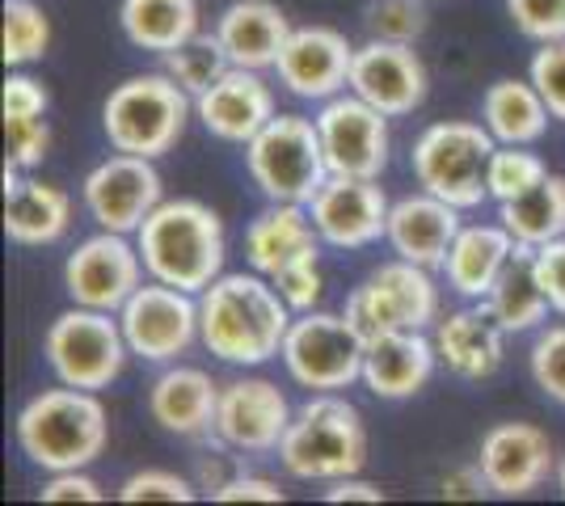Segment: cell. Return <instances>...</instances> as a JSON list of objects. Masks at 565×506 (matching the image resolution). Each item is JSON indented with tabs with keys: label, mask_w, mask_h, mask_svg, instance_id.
I'll return each instance as SVG.
<instances>
[{
	"label": "cell",
	"mask_w": 565,
	"mask_h": 506,
	"mask_svg": "<svg viewBox=\"0 0 565 506\" xmlns=\"http://www.w3.org/2000/svg\"><path fill=\"white\" fill-rule=\"evenodd\" d=\"M287 330L291 309L279 288L258 270L220 274L212 288L199 291V342L215 359L258 367L279 355Z\"/></svg>",
	"instance_id": "cell-1"
},
{
	"label": "cell",
	"mask_w": 565,
	"mask_h": 506,
	"mask_svg": "<svg viewBox=\"0 0 565 506\" xmlns=\"http://www.w3.org/2000/svg\"><path fill=\"white\" fill-rule=\"evenodd\" d=\"M148 279L199 295L224 274V219L199 198H166L136 233Z\"/></svg>",
	"instance_id": "cell-2"
},
{
	"label": "cell",
	"mask_w": 565,
	"mask_h": 506,
	"mask_svg": "<svg viewBox=\"0 0 565 506\" xmlns=\"http://www.w3.org/2000/svg\"><path fill=\"white\" fill-rule=\"evenodd\" d=\"M106 439H110L106 406L89 388H47L30 397L18 413V448L43 473L89 469L106 452Z\"/></svg>",
	"instance_id": "cell-3"
},
{
	"label": "cell",
	"mask_w": 565,
	"mask_h": 506,
	"mask_svg": "<svg viewBox=\"0 0 565 506\" xmlns=\"http://www.w3.org/2000/svg\"><path fill=\"white\" fill-rule=\"evenodd\" d=\"M279 464L300 482H338L363 473L367 464L363 413L338 392H312L291 413V427L279 443Z\"/></svg>",
	"instance_id": "cell-4"
},
{
	"label": "cell",
	"mask_w": 565,
	"mask_h": 506,
	"mask_svg": "<svg viewBox=\"0 0 565 506\" xmlns=\"http://www.w3.org/2000/svg\"><path fill=\"white\" fill-rule=\"evenodd\" d=\"M190 115H194V97L173 76L143 73L127 76L122 85L110 89L102 106V131L115 152L157 161L182 140Z\"/></svg>",
	"instance_id": "cell-5"
},
{
	"label": "cell",
	"mask_w": 565,
	"mask_h": 506,
	"mask_svg": "<svg viewBox=\"0 0 565 506\" xmlns=\"http://www.w3.org/2000/svg\"><path fill=\"white\" fill-rule=\"evenodd\" d=\"M498 140L486 131V122H465L448 119L426 127L423 136L414 140V177L418 186L430 191L435 198H444L460 212H472L490 198L486 186V169H490V152Z\"/></svg>",
	"instance_id": "cell-6"
},
{
	"label": "cell",
	"mask_w": 565,
	"mask_h": 506,
	"mask_svg": "<svg viewBox=\"0 0 565 506\" xmlns=\"http://www.w3.org/2000/svg\"><path fill=\"white\" fill-rule=\"evenodd\" d=\"M245 169L270 203H308L330 177L317 119L275 115L245 144Z\"/></svg>",
	"instance_id": "cell-7"
},
{
	"label": "cell",
	"mask_w": 565,
	"mask_h": 506,
	"mask_svg": "<svg viewBox=\"0 0 565 506\" xmlns=\"http://www.w3.org/2000/svg\"><path fill=\"white\" fill-rule=\"evenodd\" d=\"M43 355H47V367L55 372L60 385L102 392L122 376V363L131 355V346L122 337L118 313L72 304L68 313L51 321L47 337H43Z\"/></svg>",
	"instance_id": "cell-8"
},
{
	"label": "cell",
	"mask_w": 565,
	"mask_h": 506,
	"mask_svg": "<svg viewBox=\"0 0 565 506\" xmlns=\"http://www.w3.org/2000/svg\"><path fill=\"white\" fill-rule=\"evenodd\" d=\"M363 355L367 342L347 321V313H321V309L291 316V330L279 351L287 376L312 392H342L354 380H363Z\"/></svg>",
	"instance_id": "cell-9"
},
{
	"label": "cell",
	"mask_w": 565,
	"mask_h": 506,
	"mask_svg": "<svg viewBox=\"0 0 565 506\" xmlns=\"http://www.w3.org/2000/svg\"><path fill=\"white\" fill-rule=\"evenodd\" d=\"M342 313L363 342H376L393 330H430L439 321V288L418 262H384L347 295Z\"/></svg>",
	"instance_id": "cell-10"
},
{
	"label": "cell",
	"mask_w": 565,
	"mask_h": 506,
	"mask_svg": "<svg viewBox=\"0 0 565 506\" xmlns=\"http://www.w3.org/2000/svg\"><path fill=\"white\" fill-rule=\"evenodd\" d=\"M118 325L131 355L148 363L182 359L199 337V300L169 283H140L136 295L118 309Z\"/></svg>",
	"instance_id": "cell-11"
},
{
	"label": "cell",
	"mask_w": 565,
	"mask_h": 506,
	"mask_svg": "<svg viewBox=\"0 0 565 506\" xmlns=\"http://www.w3.org/2000/svg\"><path fill=\"white\" fill-rule=\"evenodd\" d=\"M317 131H321V148H326L330 173H342V177H380L388 169V152H393L388 115L376 110L372 101H363L359 94H338L330 101H321Z\"/></svg>",
	"instance_id": "cell-12"
},
{
	"label": "cell",
	"mask_w": 565,
	"mask_h": 506,
	"mask_svg": "<svg viewBox=\"0 0 565 506\" xmlns=\"http://www.w3.org/2000/svg\"><path fill=\"white\" fill-rule=\"evenodd\" d=\"M143 274L148 270H143L140 245L127 241V233H106L102 228L97 237L72 249V258L64 262V291H68L72 304L118 313L136 295Z\"/></svg>",
	"instance_id": "cell-13"
},
{
	"label": "cell",
	"mask_w": 565,
	"mask_h": 506,
	"mask_svg": "<svg viewBox=\"0 0 565 506\" xmlns=\"http://www.w3.org/2000/svg\"><path fill=\"white\" fill-rule=\"evenodd\" d=\"M81 198H85V212L94 216L97 228L127 233V237L140 233L143 219L166 203L157 165L148 157H131V152H115L102 165L89 169Z\"/></svg>",
	"instance_id": "cell-14"
},
{
	"label": "cell",
	"mask_w": 565,
	"mask_h": 506,
	"mask_svg": "<svg viewBox=\"0 0 565 506\" xmlns=\"http://www.w3.org/2000/svg\"><path fill=\"white\" fill-rule=\"evenodd\" d=\"M388 194L380 177H342L330 173L326 186L308 198L317 237L333 249H367L388 233Z\"/></svg>",
	"instance_id": "cell-15"
},
{
	"label": "cell",
	"mask_w": 565,
	"mask_h": 506,
	"mask_svg": "<svg viewBox=\"0 0 565 506\" xmlns=\"http://www.w3.org/2000/svg\"><path fill=\"white\" fill-rule=\"evenodd\" d=\"M291 427V406L275 380L241 376L220 385V410H215V439L241 452V456H266L279 452L282 434Z\"/></svg>",
	"instance_id": "cell-16"
},
{
	"label": "cell",
	"mask_w": 565,
	"mask_h": 506,
	"mask_svg": "<svg viewBox=\"0 0 565 506\" xmlns=\"http://www.w3.org/2000/svg\"><path fill=\"white\" fill-rule=\"evenodd\" d=\"M354 47L333 25H296L279 51V85L300 101H330L351 89Z\"/></svg>",
	"instance_id": "cell-17"
},
{
	"label": "cell",
	"mask_w": 565,
	"mask_h": 506,
	"mask_svg": "<svg viewBox=\"0 0 565 506\" xmlns=\"http://www.w3.org/2000/svg\"><path fill=\"white\" fill-rule=\"evenodd\" d=\"M477 464L498 498H527L557 473L553 439L536 422H498L481 434Z\"/></svg>",
	"instance_id": "cell-18"
},
{
	"label": "cell",
	"mask_w": 565,
	"mask_h": 506,
	"mask_svg": "<svg viewBox=\"0 0 565 506\" xmlns=\"http://www.w3.org/2000/svg\"><path fill=\"white\" fill-rule=\"evenodd\" d=\"M426 64L414 43H384L367 39L354 47L351 64V94L372 101L388 119H405L426 101Z\"/></svg>",
	"instance_id": "cell-19"
},
{
	"label": "cell",
	"mask_w": 565,
	"mask_h": 506,
	"mask_svg": "<svg viewBox=\"0 0 565 506\" xmlns=\"http://www.w3.org/2000/svg\"><path fill=\"white\" fill-rule=\"evenodd\" d=\"M275 115V89L262 80L258 68H228L207 94L194 97V119L224 144L245 148Z\"/></svg>",
	"instance_id": "cell-20"
},
{
	"label": "cell",
	"mask_w": 565,
	"mask_h": 506,
	"mask_svg": "<svg viewBox=\"0 0 565 506\" xmlns=\"http://www.w3.org/2000/svg\"><path fill=\"white\" fill-rule=\"evenodd\" d=\"M460 207H451L444 198H435L430 191L397 198L388 212V233L384 241L393 245V254L405 262H418L426 270H444L448 249L460 233Z\"/></svg>",
	"instance_id": "cell-21"
},
{
	"label": "cell",
	"mask_w": 565,
	"mask_h": 506,
	"mask_svg": "<svg viewBox=\"0 0 565 506\" xmlns=\"http://www.w3.org/2000/svg\"><path fill=\"white\" fill-rule=\"evenodd\" d=\"M435 367H439L435 337H426V330H393V334L367 342L363 385L372 388L380 401H405V397L423 392Z\"/></svg>",
	"instance_id": "cell-22"
},
{
	"label": "cell",
	"mask_w": 565,
	"mask_h": 506,
	"mask_svg": "<svg viewBox=\"0 0 565 506\" xmlns=\"http://www.w3.org/2000/svg\"><path fill=\"white\" fill-rule=\"evenodd\" d=\"M435 351L439 367L456 380H490L507 359V330L486 309H456L435 321Z\"/></svg>",
	"instance_id": "cell-23"
},
{
	"label": "cell",
	"mask_w": 565,
	"mask_h": 506,
	"mask_svg": "<svg viewBox=\"0 0 565 506\" xmlns=\"http://www.w3.org/2000/svg\"><path fill=\"white\" fill-rule=\"evenodd\" d=\"M22 173L25 169L4 161V233L18 245H55L72 228L68 191Z\"/></svg>",
	"instance_id": "cell-24"
},
{
	"label": "cell",
	"mask_w": 565,
	"mask_h": 506,
	"mask_svg": "<svg viewBox=\"0 0 565 506\" xmlns=\"http://www.w3.org/2000/svg\"><path fill=\"white\" fill-rule=\"evenodd\" d=\"M215 410H220V385L199 367H169L148 388L152 422L178 439L215 434Z\"/></svg>",
	"instance_id": "cell-25"
},
{
	"label": "cell",
	"mask_w": 565,
	"mask_h": 506,
	"mask_svg": "<svg viewBox=\"0 0 565 506\" xmlns=\"http://www.w3.org/2000/svg\"><path fill=\"white\" fill-rule=\"evenodd\" d=\"M296 25L287 22L279 4L270 0H233L220 22H215V39L224 43L233 68H275L279 64L282 43L291 39Z\"/></svg>",
	"instance_id": "cell-26"
},
{
	"label": "cell",
	"mask_w": 565,
	"mask_h": 506,
	"mask_svg": "<svg viewBox=\"0 0 565 506\" xmlns=\"http://www.w3.org/2000/svg\"><path fill=\"white\" fill-rule=\"evenodd\" d=\"M519 241L502 228V224H469L456 233V241L448 249V288L465 300H486L490 288L498 283V274L507 270V262L515 258Z\"/></svg>",
	"instance_id": "cell-27"
},
{
	"label": "cell",
	"mask_w": 565,
	"mask_h": 506,
	"mask_svg": "<svg viewBox=\"0 0 565 506\" xmlns=\"http://www.w3.org/2000/svg\"><path fill=\"white\" fill-rule=\"evenodd\" d=\"M317 245H321V237L312 228L308 203H270L245 228V262L270 279L279 266L300 258L305 249H317Z\"/></svg>",
	"instance_id": "cell-28"
},
{
	"label": "cell",
	"mask_w": 565,
	"mask_h": 506,
	"mask_svg": "<svg viewBox=\"0 0 565 506\" xmlns=\"http://www.w3.org/2000/svg\"><path fill=\"white\" fill-rule=\"evenodd\" d=\"M481 309L494 316L507 334H527V330H541L553 304L544 295L541 279H536V266H532V245H519L515 258L507 262V270L498 274V283L490 288V295L481 300Z\"/></svg>",
	"instance_id": "cell-29"
},
{
	"label": "cell",
	"mask_w": 565,
	"mask_h": 506,
	"mask_svg": "<svg viewBox=\"0 0 565 506\" xmlns=\"http://www.w3.org/2000/svg\"><path fill=\"white\" fill-rule=\"evenodd\" d=\"M548 106H544L541 89L527 80H494L486 97H481V122L494 136L498 144H536L548 131Z\"/></svg>",
	"instance_id": "cell-30"
},
{
	"label": "cell",
	"mask_w": 565,
	"mask_h": 506,
	"mask_svg": "<svg viewBox=\"0 0 565 506\" xmlns=\"http://www.w3.org/2000/svg\"><path fill=\"white\" fill-rule=\"evenodd\" d=\"M118 25L131 47L166 55L199 34V0H122Z\"/></svg>",
	"instance_id": "cell-31"
},
{
	"label": "cell",
	"mask_w": 565,
	"mask_h": 506,
	"mask_svg": "<svg viewBox=\"0 0 565 506\" xmlns=\"http://www.w3.org/2000/svg\"><path fill=\"white\" fill-rule=\"evenodd\" d=\"M498 224L519 245H532V249L565 237V177L562 173H544L532 191L498 203Z\"/></svg>",
	"instance_id": "cell-32"
},
{
	"label": "cell",
	"mask_w": 565,
	"mask_h": 506,
	"mask_svg": "<svg viewBox=\"0 0 565 506\" xmlns=\"http://www.w3.org/2000/svg\"><path fill=\"white\" fill-rule=\"evenodd\" d=\"M228 68H233V60H228V51H224V43L215 34H194L182 47L161 55V73L173 76L190 97L207 94Z\"/></svg>",
	"instance_id": "cell-33"
},
{
	"label": "cell",
	"mask_w": 565,
	"mask_h": 506,
	"mask_svg": "<svg viewBox=\"0 0 565 506\" xmlns=\"http://www.w3.org/2000/svg\"><path fill=\"white\" fill-rule=\"evenodd\" d=\"M51 47V22L34 0H4V64H39Z\"/></svg>",
	"instance_id": "cell-34"
},
{
	"label": "cell",
	"mask_w": 565,
	"mask_h": 506,
	"mask_svg": "<svg viewBox=\"0 0 565 506\" xmlns=\"http://www.w3.org/2000/svg\"><path fill=\"white\" fill-rule=\"evenodd\" d=\"M544 173H548V165L536 152H527V144H498L490 152L486 186H490L494 203H507V198H519L523 191H532Z\"/></svg>",
	"instance_id": "cell-35"
},
{
	"label": "cell",
	"mask_w": 565,
	"mask_h": 506,
	"mask_svg": "<svg viewBox=\"0 0 565 506\" xmlns=\"http://www.w3.org/2000/svg\"><path fill=\"white\" fill-rule=\"evenodd\" d=\"M367 39L384 43H418L426 34V4L423 0H372L363 9Z\"/></svg>",
	"instance_id": "cell-36"
},
{
	"label": "cell",
	"mask_w": 565,
	"mask_h": 506,
	"mask_svg": "<svg viewBox=\"0 0 565 506\" xmlns=\"http://www.w3.org/2000/svg\"><path fill=\"white\" fill-rule=\"evenodd\" d=\"M270 283L279 288V295L287 300L291 313H308L317 309L321 291H326V274H321V245L317 249H305L300 258H291L287 266H279L270 274Z\"/></svg>",
	"instance_id": "cell-37"
},
{
	"label": "cell",
	"mask_w": 565,
	"mask_h": 506,
	"mask_svg": "<svg viewBox=\"0 0 565 506\" xmlns=\"http://www.w3.org/2000/svg\"><path fill=\"white\" fill-rule=\"evenodd\" d=\"M194 494H199V485L169 469H143L118 485L122 503H194Z\"/></svg>",
	"instance_id": "cell-38"
},
{
	"label": "cell",
	"mask_w": 565,
	"mask_h": 506,
	"mask_svg": "<svg viewBox=\"0 0 565 506\" xmlns=\"http://www.w3.org/2000/svg\"><path fill=\"white\" fill-rule=\"evenodd\" d=\"M532 380L548 401L565 406V325H548L532 346Z\"/></svg>",
	"instance_id": "cell-39"
},
{
	"label": "cell",
	"mask_w": 565,
	"mask_h": 506,
	"mask_svg": "<svg viewBox=\"0 0 565 506\" xmlns=\"http://www.w3.org/2000/svg\"><path fill=\"white\" fill-rule=\"evenodd\" d=\"M507 13L515 18L519 34H527L532 43L565 39V0H507Z\"/></svg>",
	"instance_id": "cell-40"
},
{
	"label": "cell",
	"mask_w": 565,
	"mask_h": 506,
	"mask_svg": "<svg viewBox=\"0 0 565 506\" xmlns=\"http://www.w3.org/2000/svg\"><path fill=\"white\" fill-rule=\"evenodd\" d=\"M532 85L541 89L548 115L565 122V39L557 43H541V51L532 55Z\"/></svg>",
	"instance_id": "cell-41"
},
{
	"label": "cell",
	"mask_w": 565,
	"mask_h": 506,
	"mask_svg": "<svg viewBox=\"0 0 565 506\" xmlns=\"http://www.w3.org/2000/svg\"><path fill=\"white\" fill-rule=\"evenodd\" d=\"M4 144H9V161L18 169H39L43 157L51 152L47 115H39V119H4Z\"/></svg>",
	"instance_id": "cell-42"
},
{
	"label": "cell",
	"mask_w": 565,
	"mask_h": 506,
	"mask_svg": "<svg viewBox=\"0 0 565 506\" xmlns=\"http://www.w3.org/2000/svg\"><path fill=\"white\" fill-rule=\"evenodd\" d=\"M0 101H4V119H39V115H47L51 94L43 80L25 73H9Z\"/></svg>",
	"instance_id": "cell-43"
},
{
	"label": "cell",
	"mask_w": 565,
	"mask_h": 506,
	"mask_svg": "<svg viewBox=\"0 0 565 506\" xmlns=\"http://www.w3.org/2000/svg\"><path fill=\"white\" fill-rule=\"evenodd\" d=\"M532 266H536V279H541L544 295L553 304V313L565 316V237L532 249Z\"/></svg>",
	"instance_id": "cell-44"
},
{
	"label": "cell",
	"mask_w": 565,
	"mask_h": 506,
	"mask_svg": "<svg viewBox=\"0 0 565 506\" xmlns=\"http://www.w3.org/2000/svg\"><path fill=\"white\" fill-rule=\"evenodd\" d=\"M43 503H102V485L85 469L51 473V482L43 485Z\"/></svg>",
	"instance_id": "cell-45"
},
{
	"label": "cell",
	"mask_w": 565,
	"mask_h": 506,
	"mask_svg": "<svg viewBox=\"0 0 565 506\" xmlns=\"http://www.w3.org/2000/svg\"><path fill=\"white\" fill-rule=\"evenodd\" d=\"M481 494H490L481 464H460V469L439 477V498H448V503H477Z\"/></svg>",
	"instance_id": "cell-46"
},
{
	"label": "cell",
	"mask_w": 565,
	"mask_h": 506,
	"mask_svg": "<svg viewBox=\"0 0 565 506\" xmlns=\"http://www.w3.org/2000/svg\"><path fill=\"white\" fill-rule=\"evenodd\" d=\"M215 503H282V489L258 473H236L233 482L215 494Z\"/></svg>",
	"instance_id": "cell-47"
},
{
	"label": "cell",
	"mask_w": 565,
	"mask_h": 506,
	"mask_svg": "<svg viewBox=\"0 0 565 506\" xmlns=\"http://www.w3.org/2000/svg\"><path fill=\"white\" fill-rule=\"evenodd\" d=\"M326 498H330V503H384V489H380V485H372V482H363L359 473H351V477H338V482H330Z\"/></svg>",
	"instance_id": "cell-48"
},
{
	"label": "cell",
	"mask_w": 565,
	"mask_h": 506,
	"mask_svg": "<svg viewBox=\"0 0 565 506\" xmlns=\"http://www.w3.org/2000/svg\"><path fill=\"white\" fill-rule=\"evenodd\" d=\"M236 477V469L228 464V456H199V469H194V485L203 489V494H220L224 485Z\"/></svg>",
	"instance_id": "cell-49"
},
{
	"label": "cell",
	"mask_w": 565,
	"mask_h": 506,
	"mask_svg": "<svg viewBox=\"0 0 565 506\" xmlns=\"http://www.w3.org/2000/svg\"><path fill=\"white\" fill-rule=\"evenodd\" d=\"M557 485H562V498H565V460L557 464Z\"/></svg>",
	"instance_id": "cell-50"
}]
</instances>
